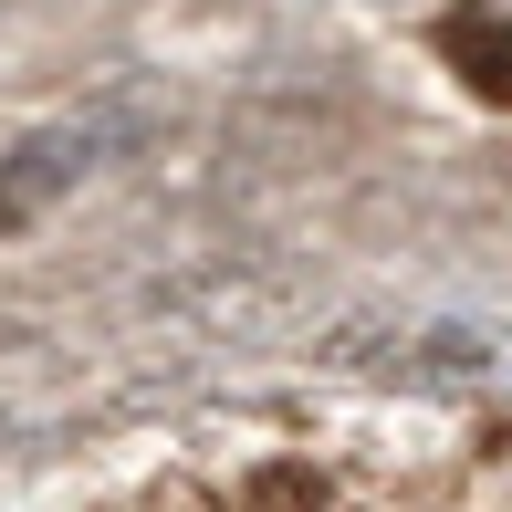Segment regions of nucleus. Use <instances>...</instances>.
<instances>
[{
    "label": "nucleus",
    "instance_id": "obj_2",
    "mask_svg": "<svg viewBox=\"0 0 512 512\" xmlns=\"http://www.w3.org/2000/svg\"><path fill=\"white\" fill-rule=\"evenodd\" d=\"M439 63H450L471 95L512 105V21L492 11V0H460V11H439Z\"/></svg>",
    "mask_w": 512,
    "mask_h": 512
},
{
    "label": "nucleus",
    "instance_id": "obj_1",
    "mask_svg": "<svg viewBox=\"0 0 512 512\" xmlns=\"http://www.w3.org/2000/svg\"><path fill=\"white\" fill-rule=\"evenodd\" d=\"M95 147H105V126H53V136H32L21 157H0V230H32L42 209L95 168Z\"/></svg>",
    "mask_w": 512,
    "mask_h": 512
}]
</instances>
